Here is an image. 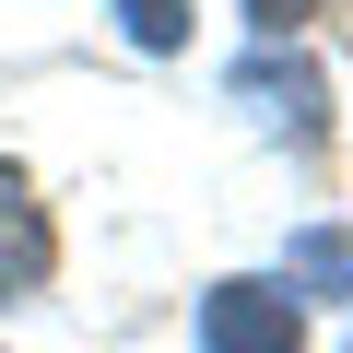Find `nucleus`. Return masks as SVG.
I'll return each mask as SVG.
<instances>
[{"instance_id":"obj_3","label":"nucleus","mask_w":353,"mask_h":353,"mask_svg":"<svg viewBox=\"0 0 353 353\" xmlns=\"http://www.w3.org/2000/svg\"><path fill=\"white\" fill-rule=\"evenodd\" d=\"M48 271V224H36V201H24V176L0 165V294H24Z\"/></svg>"},{"instance_id":"obj_4","label":"nucleus","mask_w":353,"mask_h":353,"mask_svg":"<svg viewBox=\"0 0 353 353\" xmlns=\"http://www.w3.org/2000/svg\"><path fill=\"white\" fill-rule=\"evenodd\" d=\"M294 283L341 294V283H353V236H294Z\"/></svg>"},{"instance_id":"obj_6","label":"nucleus","mask_w":353,"mask_h":353,"mask_svg":"<svg viewBox=\"0 0 353 353\" xmlns=\"http://www.w3.org/2000/svg\"><path fill=\"white\" fill-rule=\"evenodd\" d=\"M248 12H259V24H271V36H294V24H306V12H318V0H248Z\"/></svg>"},{"instance_id":"obj_5","label":"nucleus","mask_w":353,"mask_h":353,"mask_svg":"<svg viewBox=\"0 0 353 353\" xmlns=\"http://www.w3.org/2000/svg\"><path fill=\"white\" fill-rule=\"evenodd\" d=\"M118 12H130L141 48H176V36H189V0H118Z\"/></svg>"},{"instance_id":"obj_1","label":"nucleus","mask_w":353,"mask_h":353,"mask_svg":"<svg viewBox=\"0 0 353 353\" xmlns=\"http://www.w3.org/2000/svg\"><path fill=\"white\" fill-rule=\"evenodd\" d=\"M201 353H306V318L283 283H212L201 294Z\"/></svg>"},{"instance_id":"obj_2","label":"nucleus","mask_w":353,"mask_h":353,"mask_svg":"<svg viewBox=\"0 0 353 353\" xmlns=\"http://www.w3.org/2000/svg\"><path fill=\"white\" fill-rule=\"evenodd\" d=\"M236 94H248V106H271L294 141H318V71H306V59H248V71H236Z\"/></svg>"}]
</instances>
